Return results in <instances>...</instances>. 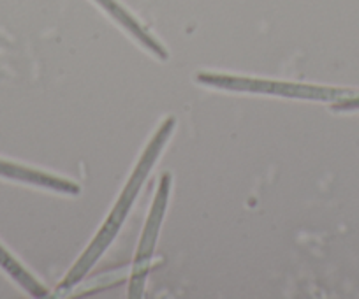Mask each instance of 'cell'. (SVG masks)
Segmentation results:
<instances>
[{
  "mask_svg": "<svg viewBox=\"0 0 359 299\" xmlns=\"http://www.w3.org/2000/svg\"><path fill=\"white\" fill-rule=\"evenodd\" d=\"M169 192H171V174L164 173L161 176L157 195H155L154 206H151L150 209V215H148L147 225H144L143 236H141L140 246H137L136 257H134V267H133V274H130V287H129L130 299H137L143 295L148 267H150L151 256H154L155 243H157L158 231H161V225H162V218H164L165 208H168Z\"/></svg>",
  "mask_w": 359,
  "mask_h": 299,
  "instance_id": "2",
  "label": "cell"
},
{
  "mask_svg": "<svg viewBox=\"0 0 359 299\" xmlns=\"http://www.w3.org/2000/svg\"><path fill=\"white\" fill-rule=\"evenodd\" d=\"M0 176L11 178V180H18V181H25V183H32V185H37V187L50 188V190L62 192V194L76 195L79 194V190H81V188H79L76 183H72V181L62 180V178L51 176V174L39 173V171L27 169V167L16 166V164L4 162V160H0Z\"/></svg>",
  "mask_w": 359,
  "mask_h": 299,
  "instance_id": "4",
  "label": "cell"
},
{
  "mask_svg": "<svg viewBox=\"0 0 359 299\" xmlns=\"http://www.w3.org/2000/svg\"><path fill=\"white\" fill-rule=\"evenodd\" d=\"M196 80L206 87L224 88V90L234 92H250V94H268L280 95V97L294 99H333L337 95L334 90L319 87H306L298 83H282V81L255 80V78H240V76H224V74H206L199 72Z\"/></svg>",
  "mask_w": 359,
  "mask_h": 299,
  "instance_id": "3",
  "label": "cell"
},
{
  "mask_svg": "<svg viewBox=\"0 0 359 299\" xmlns=\"http://www.w3.org/2000/svg\"><path fill=\"white\" fill-rule=\"evenodd\" d=\"M175 125H176V120L171 116V118H165L164 122H162V125L158 127L157 134H155L154 139L148 143L147 150H144V153L141 155L133 176L129 178V183H127V187L123 188L122 195H120L118 201H116L111 215L108 216V220H106L104 225L101 228L99 235L95 236L94 242L90 243L88 249L85 250V253L79 257L78 263H76L74 266H72V270L65 274L62 284L58 285V291L60 292L71 291L76 284H79V281L86 277V273L94 267V264L101 259V256L106 252V249L111 245L113 239H115L116 235H118L120 228H122V223L126 222L127 215H129L130 211V206H133L134 199H136L137 194H140L148 173H150V169L154 167V164L157 162L158 155H161L162 152V148L165 146V143H168L169 137H171L172 130H175Z\"/></svg>",
  "mask_w": 359,
  "mask_h": 299,
  "instance_id": "1",
  "label": "cell"
},
{
  "mask_svg": "<svg viewBox=\"0 0 359 299\" xmlns=\"http://www.w3.org/2000/svg\"><path fill=\"white\" fill-rule=\"evenodd\" d=\"M0 266L4 267V270L8 271V273L11 274L27 292H30V294L34 295V298H44V295L48 294L46 288H44L39 281L34 280L32 274H30L29 271L23 270V267L20 266L4 249H2V246H0Z\"/></svg>",
  "mask_w": 359,
  "mask_h": 299,
  "instance_id": "6",
  "label": "cell"
},
{
  "mask_svg": "<svg viewBox=\"0 0 359 299\" xmlns=\"http://www.w3.org/2000/svg\"><path fill=\"white\" fill-rule=\"evenodd\" d=\"M95 2H97L106 13H109L127 32H130V36H133L134 39L140 41L148 51L157 55L161 60H168V51H165V48L162 46L161 43H157V41L154 39V36H150V34L137 23V20H134L118 2H115V0H95Z\"/></svg>",
  "mask_w": 359,
  "mask_h": 299,
  "instance_id": "5",
  "label": "cell"
}]
</instances>
